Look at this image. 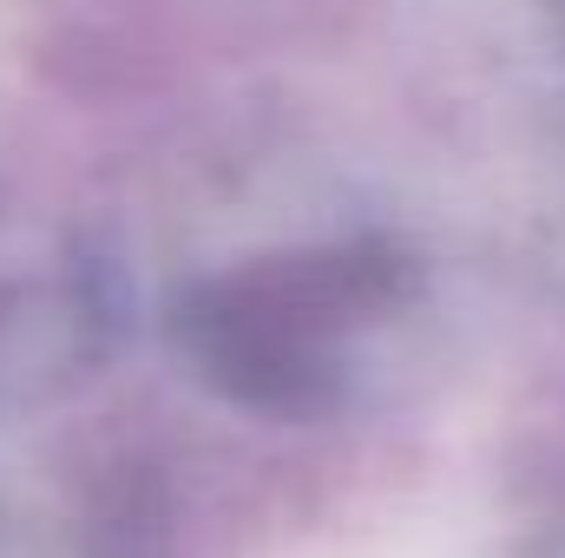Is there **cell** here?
Segmentation results:
<instances>
[{"instance_id":"6da1fadb","label":"cell","mask_w":565,"mask_h":558,"mask_svg":"<svg viewBox=\"0 0 565 558\" xmlns=\"http://www.w3.org/2000/svg\"><path fill=\"white\" fill-rule=\"evenodd\" d=\"M422 302V270L382 237L244 257L171 302L184 368L231 408L270 420L335 415L369 342Z\"/></svg>"}]
</instances>
